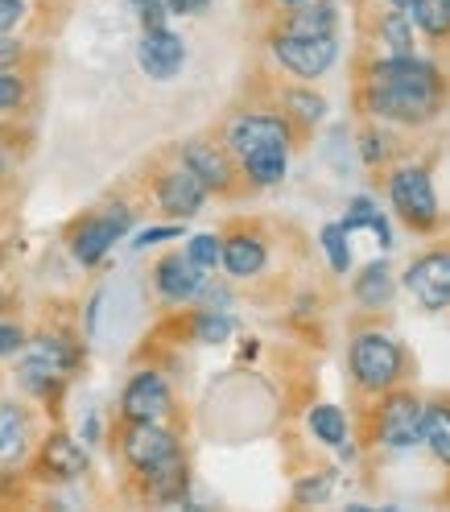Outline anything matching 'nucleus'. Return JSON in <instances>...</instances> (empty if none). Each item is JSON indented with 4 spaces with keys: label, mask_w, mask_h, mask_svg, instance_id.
<instances>
[{
    "label": "nucleus",
    "mask_w": 450,
    "mask_h": 512,
    "mask_svg": "<svg viewBox=\"0 0 450 512\" xmlns=\"http://www.w3.org/2000/svg\"><path fill=\"white\" fill-rule=\"evenodd\" d=\"M228 149L240 157L244 174L256 186H277L285 178V157H289V128L277 116L252 112L232 120L228 128Z\"/></svg>",
    "instance_id": "1"
},
{
    "label": "nucleus",
    "mask_w": 450,
    "mask_h": 512,
    "mask_svg": "<svg viewBox=\"0 0 450 512\" xmlns=\"http://www.w3.org/2000/svg\"><path fill=\"white\" fill-rule=\"evenodd\" d=\"M79 364V347L67 343V339H38L34 347L25 351V360L17 364V384L25 393H34V397H50L62 389V380H67Z\"/></svg>",
    "instance_id": "2"
},
{
    "label": "nucleus",
    "mask_w": 450,
    "mask_h": 512,
    "mask_svg": "<svg viewBox=\"0 0 450 512\" xmlns=\"http://www.w3.org/2000/svg\"><path fill=\"white\" fill-rule=\"evenodd\" d=\"M133 228V211H128L124 203H112L104 211H95L87 215L79 228L71 232V252H75V261L79 265H100L104 256L112 252V244Z\"/></svg>",
    "instance_id": "3"
},
{
    "label": "nucleus",
    "mask_w": 450,
    "mask_h": 512,
    "mask_svg": "<svg viewBox=\"0 0 450 512\" xmlns=\"http://www.w3.org/2000/svg\"><path fill=\"white\" fill-rule=\"evenodd\" d=\"M120 446H124L128 467H133L137 475H145V479L182 459L178 438H174L162 422H128V430H124V442H120Z\"/></svg>",
    "instance_id": "4"
},
{
    "label": "nucleus",
    "mask_w": 450,
    "mask_h": 512,
    "mask_svg": "<svg viewBox=\"0 0 450 512\" xmlns=\"http://www.w3.org/2000/svg\"><path fill=\"white\" fill-rule=\"evenodd\" d=\"M351 372H356L364 389H389L401 372V347L389 335L368 331L351 343Z\"/></svg>",
    "instance_id": "5"
},
{
    "label": "nucleus",
    "mask_w": 450,
    "mask_h": 512,
    "mask_svg": "<svg viewBox=\"0 0 450 512\" xmlns=\"http://www.w3.org/2000/svg\"><path fill=\"white\" fill-rule=\"evenodd\" d=\"M273 54L285 71H294L298 79H318L323 71H331L335 62V38L331 34H281L273 38Z\"/></svg>",
    "instance_id": "6"
},
{
    "label": "nucleus",
    "mask_w": 450,
    "mask_h": 512,
    "mask_svg": "<svg viewBox=\"0 0 450 512\" xmlns=\"http://www.w3.org/2000/svg\"><path fill=\"white\" fill-rule=\"evenodd\" d=\"M137 67L153 79V83H170L178 79V71L186 67V42L174 34L170 25H153L137 42Z\"/></svg>",
    "instance_id": "7"
},
{
    "label": "nucleus",
    "mask_w": 450,
    "mask_h": 512,
    "mask_svg": "<svg viewBox=\"0 0 450 512\" xmlns=\"http://www.w3.org/2000/svg\"><path fill=\"white\" fill-rule=\"evenodd\" d=\"M120 409L128 422H162L170 418L174 409V393L162 372H137L133 380L124 384V397H120Z\"/></svg>",
    "instance_id": "8"
},
{
    "label": "nucleus",
    "mask_w": 450,
    "mask_h": 512,
    "mask_svg": "<svg viewBox=\"0 0 450 512\" xmlns=\"http://www.w3.org/2000/svg\"><path fill=\"white\" fill-rule=\"evenodd\" d=\"M372 112L389 120H430L438 108V87H401V83H372L368 91Z\"/></svg>",
    "instance_id": "9"
},
{
    "label": "nucleus",
    "mask_w": 450,
    "mask_h": 512,
    "mask_svg": "<svg viewBox=\"0 0 450 512\" xmlns=\"http://www.w3.org/2000/svg\"><path fill=\"white\" fill-rule=\"evenodd\" d=\"M389 190H393V207L401 211L405 223H413V228H430V223L438 219V199H434L430 174L422 166L401 170Z\"/></svg>",
    "instance_id": "10"
},
{
    "label": "nucleus",
    "mask_w": 450,
    "mask_h": 512,
    "mask_svg": "<svg viewBox=\"0 0 450 512\" xmlns=\"http://www.w3.org/2000/svg\"><path fill=\"white\" fill-rule=\"evenodd\" d=\"M409 294L426 310H446L450 306V252H430L405 273Z\"/></svg>",
    "instance_id": "11"
},
{
    "label": "nucleus",
    "mask_w": 450,
    "mask_h": 512,
    "mask_svg": "<svg viewBox=\"0 0 450 512\" xmlns=\"http://www.w3.org/2000/svg\"><path fill=\"white\" fill-rule=\"evenodd\" d=\"M211 190L190 174L186 166L182 170H170L162 182H157V203H162V211L170 219H190V215H199L203 203H207Z\"/></svg>",
    "instance_id": "12"
},
{
    "label": "nucleus",
    "mask_w": 450,
    "mask_h": 512,
    "mask_svg": "<svg viewBox=\"0 0 450 512\" xmlns=\"http://www.w3.org/2000/svg\"><path fill=\"white\" fill-rule=\"evenodd\" d=\"M153 281H157V294H162L166 302H190V298H199L207 290V269H199L190 256L174 252L157 265Z\"/></svg>",
    "instance_id": "13"
},
{
    "label": "nucleus",
    "mask_w": 450,
    "mask_h": 512,
    "mask_svg": "<svg viewBox=\"0 0 450 512\" xmlns=\"http://www.w3.org/2000/svg\"><path fill=\"white\" fill-rule=\"evenodd\" d=\"M422 405H417L409 393H401V397H393L389 405H384V413H380V438L393 446V451H405V446H413V442H422Z\"/></svg>",
    "instance_id": "14"
},
{
    "label": "nucleus",
    "mask_w": 450,
    "mask_h": 512,
    "mask_svg": "<svg viewBox=\"0 0 450 512\" xmlns=\"http://www.w3.org/2000/svg\"><path fill=\"white\" fill-rule=\"evenodd\" d=\"M372 83H401V87H438V71L430 62L413 58V54H393L372 67Z\"/></svg>",
    "instance_id": "15"
},
{
    "label": "nucleus",
    "mask_w": 450,
    "mask_h": 512,
    "mask_svg": "<svg viewBox=\"0 0 450 512\" xmlns=\"http://www.w3.org/2000/svg\"><path fill=\"white\" fill-rule=\"evenodd\" d=\"M265 244L256 240V236H232V240H223L219 248V265L228 269L232 277H256L265 269Z\"/></svg>",
    "instance_id": "16"
},
{
    "label": "nucleus",
    "mask_w": 450,
    "mask_h": 512,
    "mask_svg": "<svg viewBox=\"0 0 450 512\" xmlns=\"http://www.w3.org/2000/svg\"><path fill=\"white\" fill-rule=\"evenodd\" d=\"M42 467L54 475V479H79L87 471V451L67 438V434H54L46 446H42Z\"/></svg>",
    "instance_id": "17"
},
{
    "label": "nucleus",
    "mask_w": 450,
    "mask_h": 512,
    "mask_svg": "<svg viewBox=\"0 0 450 512\" xmlns=\"http://www.w3.org/2000/svg\"><path fill=\"white\" fill-rule=\"evenodd\" d=\"M29 451V413L13 401H0V463H17Z\"/></svg>",
    "instance_id": "18"
},
{
    "label": "nucleus",
    "mask_w": 450,
    "mask_h": 512,
    "mask_svg": "<svg viewBox=\"0 0 450 512\" xmlns=\"http://www.w3.org/2000/svg\"><path fill=\"white\" fill-rule=\"evenodd\" d=\"M182 166L190 170V174H195L207 190H223V186H228L232 182V170H228V162H223V157L211 149V145H186V153H182Z\"/></svg>",
    "instance_id": "19"
},
{
    "label": "nucleus",
    "mask_w": 450,
    "mask_h": 512,
    "mask_svg": "<svg viewBox=\"0 0 450 512\" xmlns=\"http://www.w3.org/2000/svg\"><path fill=\"white\" fill-rule=\"evenodd\" d=\"M422 442L450 467V409H426L422 413Z\"/></svg>",
    "instance_id": "20"
},
{
    "label": "nucleus",
    "mask_w": 450,
    "mask_h": 512,
    "mask_svg": "<svg viewBox=\"0 0 450 512\" xmlns=\"http://www.w3.org/2000/svg\"><path fill=\"white\" fill-rule=\"evenodd\" d=\"M232 331H236V323H232L228 310L207 306V310L195 314V339H199V343H228Z\"/></svg>",
    "instance_id": "21"
},
{
    "label": "nucleus",
    "mask_w": 450,
    "mask_h": 512,
    "mask_svg": "<svg viewBox=\"0 0 450 512\" xmlns=\"http://www.w3.org/2000/svg\"><path fill=\"white\" fill-rule=\"evenodd\" d=\"M310 430L318 442H327V446H343V434H347V422H343V413L335 405H314L310 409Z\"/></svg>",
    "instance_id": "22"
},
{
    "label": "nucleus",
    "mask_w": 450,
    "mask_h": 512,
    "mask_svg": "<svg viewBox=\"0 0 450 512\" xmlns=\"http://www.w3.org/2000/svg\"><path fill=\"white\" fill-rule=\"evenodd\" d=\"M409 9H413L417 25H422L430 38L450 34V0H413Z\"/></svg>",
    "instance_id": "23"
},
{
    "label": "nucleus",
    "mask_w": 450,
    "mask_h": 512,
    "mask_svg": "<svg viewBox=\"0 0 450 512\" xmlns=\"http://www.w3.org/2000/svg\"><path fill=\"white\" fill-rule=\"evenodd\" d=\"M285 34H310V38H318V34H335V13H331L327 5L298 9L294 17H289V29H285Z\"/></svg>",
    "instance_id": "24"
},
{
    "label": "nucleus",
    "mask_w": 450,
    "mask_h": 512,
    "mask_svg": "<svg viewBox=\"0 0 450 512\" xmlns=\"http://www.w3.org/2000/svg\"><path fill=\"white\" fill-rule=\"evenodd\" d=\"M356 294H360V302H368V306L389 302V294H393L389 269H384V265H368V269H364V277L356 281Z\"/></svg>",
    "instance_id": "25"
},
{
    "label": "nucleus",
    "mask_w": 450,
    "mask_h": 512,
    "mask_svg": "<svg viewBox=\"0 0 450 512\" xmlns=\"http://www.w3.org/2000/svg\"><path fill=\"white\" fill-rule=\"evenodd\" d=\"M356 228H372V232L380 236V244H389V223H384V219L372 211L368 199L351 203V215H347V223H343V232H356Z\"/></svg>",
    "instance_id": "26"
},
{
    "label": "nucleus",
    "mask_w": 450,
    "mask_h": 512,
    "mask_svg": "<svg viewBox=\"0 0 450 512\" xmlns=\"http://www.w3.org/2000/svg\"><path fill=\"white\" fill-rule=\"evenodd\" d=\"M323 248H327L331 269H335V273H347L351 252H347V232H343V223H327V228H323Z\"/></svg>",
    "instance_id": "27"
},
{
    "label": "nucleus",
    "mask_w": 450,
    "mask_h": 512,
    "mask_svg": "<svg viewBox=\"0 0 450 512\" xmlns=\"http://www.w3.org/2000/svg\"><path fill=\"white\" fill-rule=\"evenodd\" d=\"M219 248H223V240L219 236H211V232H203V236H190V244H186V256L195 261L199 269H215L219 265Z\"/></svg>",
    "instance_id": "28"
},
{
    "label": "nucleus",
    "mask_w": 450,
    "mask_h": 512,
    "mask_svg": "<svg viewBox=\"0 0 450 512\" xmlns=\"http://www.w3.org/2000/svg\"><path fill=\"white\" fill-rule=\"evenodd\" d=\"M285 108L294 112L298 120H306V124H314V120H323V112H327V104H323V95H314V91H289L285 95Z\"/></svg>",
    "instance_id": "29"
},
{
    "label": "nucleus",
    "mask_w": 450,
    "mask_h": 512,
    "mask_svg": "<svg viewBox=\"0 0 450 512\" xmlns=\"http://www.w3.org/2000/svg\"><path fill=\"white\" fill-rule=\"evenodd\" d=\"M380 34L389 38V46H393L397 54H413V34H409V21H405V13H393L389 21H384Z\"/></svg>",
    "instance_id": "30"
},
{
    "label": "nucleus",
    "mask_w": 450,
    "mask_h": 512,
    "mask_svg": "<svg viewBox=\"0 0 450 512\" xmlns=\"http://www.w3.org/2000/svg\"><path fill=\"white\" fill-rule=\"evenodd\" d=\"M128 5H133L137 21H141L145 29L166 25V17H170V5H166V0H128Z\"/></svg>",
    "instance_id": "31"
},
{
    "label": "nucleus",
    "mask_w": 450,
    "mask_h": 512,
    "mask_svg": "<svg viewBox=\"0 0 450 512\" xmlns=\"http://www.w3.org/2000/svg\"><path fill=\"white\" fill-rule=\"evenodd\" d=\"M25 100V83L13 71H0V112H13Z\"/></svg>",
    "instance_id": "32"
},
{
    "label": "nucleus",
    "mask_w": 450,
    "mask_h": 512,
    "mask_svg": "<svg viewBox=\"0 0 450 512\" xmlns=\"http://www.w3.org/2000/svg\"><path fill=\"white\" fill-rule=\"evenodd\" d=\"M25 17V0H0V34H13Z\"/></svg>",
    "instance_id": "33"
},
{
    "label": "nucleus",
    "mask_w": 450,
    "mask_h": 512,
    "mask_svg": "<svg viewBox=\"0 0 450 512\" xmlns=\"http://www.w3.org/2000/svg\"><path fill=\"white\" fill-rule=\"evenodd\" d=\"M21 347H25L21 327H5V323H0V356H17Z\"/></svg>",
    "instance_id": "34"
},
{
    "label": "nucleus",
    "mask_w": 450,
    "mask_h": 512,
    "mask_svg": "<svg viewBox=\"0 0 450 512\" xmlns=\"http://www.w3.org/2000/svg\"><path fill=\"white\" fill-rule=\"evenodd\" d=\"M182 232L174 228V223H170V228H149V232H141L137 236V244L133 248H149V244H162V240H178Z\"/></svg>",
    "instance_id": "35"
},
{
    "label": "nucleus",
    "mask_w": 450,
    "mask_h": 512,
    "mask_svg": "<svg viewBox=\"0 0 450 512\" xmlns=\"http://www.w3.org/2000/svg\"><path fill=\"white\" fill-rule=\"evenodd\" d=\"M17 58H21V42L9 38V34H0V71H9Z\"/></svg>",
    "instance_id": "36"
},
{
    "label": "nucleus",
    "mask_w": 450,
    "mask_h": 512,
    "mask_svg": "<svg viewBox=\"0 0 450 512\" xmlns=\"http://www.w3.org/2000/svg\"><path fill=\"white\" fill-rule=\"evenodd\" d=\"M166 5H170V13H178V17H199V13H207L211 0H166Z\"/></svg>",
    "instance_id": "37"
},
{
    "label": "nucleus",
    "mask_w": 450,
    "mask_h": 512,
    "mask_svg": "<svg viewBox=\"0 0 450 512\" xmlns=\"http://www.w3.org/2000/svg\"><path fill=\"white\" fill-rule=\"evenodd\" d=\"M327 496V479H318V484H302L298 488V500H323Z\"/></svg>",
    "instance_id": "38"
},
{
    "label": "nucleus",
    "mask_w": 450,
    "mask_h": 512,
    "mask_svg": "<svg viewBox=\"0 0 450 512\" xmlns=\"http://www.w3.org/2000/svg\"><path fill=\"white\" fill-rule=\"evenodd\" d=\"M364 145H368V149H364V157H368V162H376V157H384V141H376V137H368Z\"/></svg>",
    "instance_id": "39"
},
{
    "label": "nucleus",
    "mask_w": 450,
    "mask_h": 512,
    "mask_svg": "<svg viewBox=\"0 0 450 512\" xmlns=\"http://www.w3.org/2000/svg\"><path fill=\"white\" fill-rule=\"evenodd\" d=\"M393 5H397V9H409V5H413V0H393Z\"/></svg>",
    "instance_id": "40"
},
{
    "label": "nucleus",
    "mask_w": 450,
    "mask_h": 512,
    "mask_svg": "<svg viewBox=\"0 0 450 512\" xmlns=\"http://www.w3.org/2000/svg\"><path fill=\"white\" fill-rule=\"evenodd\" d=\"M0 174H5V153H0Z\"/></svg>",
    "instance_id": "41"
},
{
    "label": "nucleus",
    "mask_w": 450,
    "mask_h": 512,
    "mask_svg": "<svg viewBox=\"0 0 450 512\" xmlns=\"http://www.w3.org/2000/svg\"><path fill=\"white\" fill-rule=\"evenodd\" d=\"M0 310H5V290H0Z\"/></svg>",
    "instance_id": "42"
},
{
    "label": "nucleus",
    "mask_w": 450,
    "mask_h": 512,
    "mask_svg": "<svg viewBox=\"0 0 450 512\" xmlns=\"http://www.w3.org/2000/svg\"><path fill=\"white\" fill-rule=\"evenodd\" d=\"M281 5H298V0H281Z\"/></svg>",
    "instance_id": "43"
}]
</instances>
